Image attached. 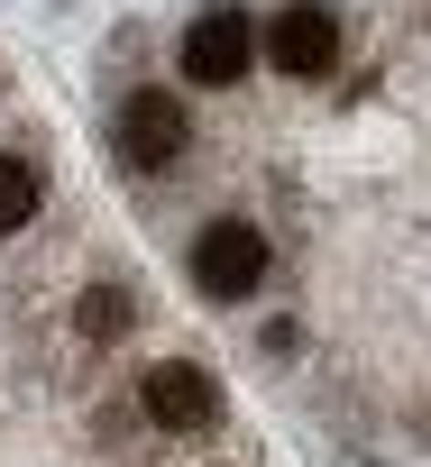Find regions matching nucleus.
Segmentation results:
<instances>
[{
	"label": "nucleus",
	"mask_w": 431,
	"mask_h": 467,
	"mask_svg": "<svg viewBox=\"0 0 431 467\" xmlns=\"http://www.w3.org/2000/svg\"><path fill=\"white\" fill-rule=\"evenodd\" d=\"M193 285L211 303H248L267 285V239H258L248 220H211L202 239H193Z\"/></svg>",
	"instance_id": "1"
},
{
	"label": "nucleus",
	"mask_w": 431,
	"mask_h": 467,
	"mask_svg": "<svg viewBox=\"0 0 431 467\" xmlns=\"http://www.w3.org/2000/svg\"><path fill=\"white\" fill-rule=\"evenodd\" d=\"M184 147H193V119L174 110V92H129V101H120V165L165 174Z\"/></svg>",
	"instance_id": "2"
},
{
	"label": "nucleus",
	"mask_w": 431,
	"mask_h": 467,
	"mask_svg": "<svg viewBox=\"0 0 431 467\" xmlns=\"http://www.w3.org/2000/svg\"><path fill=\"white\" fill-rule=\"evenodd\" d=\"M258 28L239 19V10H211V19H193V37H184V83H202V92H221V83H239L248 65H258Z\"/></svg>",
	"instance_id": "3"
},
{
	"label": "nucleus",
	"mask_w": 431,
	"mask_h": 467,
	"mask_svg": "<svg viewBox=\"0 0 431 467\" xmlns=\"http://www.w3.org/2000/svg\"><path fill=\"white\" fill-rule=\"evenodd\" d=\"M267 56H276V74H294V83H321V74L340 65V19L321 10V0H294V10L267 28Z\"/></svg>",
	"instance_id": "4"
},
{
	"label": "nucleus",
	"mask_w": 431,
	"mask_h": 467,
	"mask_svg": "<svg viewBox=\"0 0 431 467\" xmlns=\"http://www.w3.org/2000/svg\"><path fill=\"white\" fill-rule=\"evenodd\" d=\"M147 421L156 431H211V412H221V385H211L202 367H147Z\"/></svg>",
	"instance_id": "5"
},
{
	"label": "nucleus",
	"mask_w": 431,
	"mask_h": 467,
	"mask_svg": "<svg viewBox=\"0 0 431 467\" xmlns=\"http://www.w3.org/2000/svg\"><path fill=\"white\" fill-rule=\"evenodd\" d=\"M37 202H47V174H37L28 156H0V239H10V229H28Z\"/></svg>",
	"instance_id": "6"
},
{
	"label": "nucleus",
	"mask_w": 431,
	"mask_h": 467,
	"mask_svg": "<svg viewBox=\"0 0 431 467\" xmlns=\"http://www.w3.org/2000/svg\"><path fill=\"white\" fill-rule=\"evenodd\" d=\"M74 330H83V339H101V348H110V339H129V294H120V285H92V294L74 303Z\"/></svg>",
	"instance_id": "7"
}]
</instances>
